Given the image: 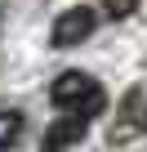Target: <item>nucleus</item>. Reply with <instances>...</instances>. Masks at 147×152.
<instances>
[{
	"label": "nucleus",
	"mask_w": 147,
	"mask_h": 152,
	"mask_svg": "<svg viewBox=\"0 0 147 152\" xmlns=\"http://www.w3.org/2000/svg\"><path fill=\"white\" fill-rule=\"evenodd\" d=\"M85 130H89V116H80V112L58 116V121L45 130V152H62V148H71V143H80Z\"/></svg>",
	"instance_id": "3"
},
{
	"label": "nucleus",
	"mask_w": 147,
	"mask_h": 152,
	"mask_svg": "<svg viewBox=\"0 0 147 152\" xmlns=\"http://www.w3.org/2000/svg\"><path fill=\"white\" fill-rule=\"evenodd\" d=\"M143 125H147V116H143Z\"/></svg>",
	"instance_id": "6"
},
{
	"label": "nucleus",
	"mask_w": 147,
	"mask_h": 152,
	"mask_svg": "<svg viewBox=\"0 0 147 152\" xmlns=\"http://www.w3.org/2000/svg\"><path fill=\"white\" fill-rule=\"evenodd\" d=\"M49 99L58 103V107H71V112H80V116H98L103 112V90H98V81H94V76L89 72H76V67H71V72H62V76H54V85H49Z\"/></svg>",
	"instance_id": "1"
},
{
	"label": "nucleus",
	"mask_w": 147,
	"mask_h": 152,
	"mask_svg": "<svg viewBox=\"0 0 147 152\" xmlns=\"http://www.w3.org/2000/svg\"><path fill=\"white\" fill-rule=\"evenodd\" d=\"M143 5V0H103V9H107V18H129L134 9Z\"/></svg>",
	"instance_id": "5"
},
{
	"label": "nucleus",
	"mask_w": 147,
	"mask_h": 152,
	"mask_svg": "<svg viewBox=\"0 0 147 152\" xmlns=\"http://www.w3.org/2000/svg\"><path fill=\"white\" fill-rule=\"evenodd\" d=\"M18 134H22V112L0 107V152H5L9 143H18Z\"/></svg>",
	"instance_id": "4"
},
{
	"label": "nucleus",
	"mask_w": 147,
	"mask_h": 152,
	"mask_svg": "<svg viewBox=\"0 0 147 152\" xmlns=\"http://www.w3.org/2000/svg\"><path fill=\"white\" fill-rule=\"evenodd\" d=\"M94 27H98V9H89V5H71V9H62V14L54 18L49 40H54V49H71V45L89 40Z\"/></svg>",
	"instance_id": "2"
}]
</instances>
